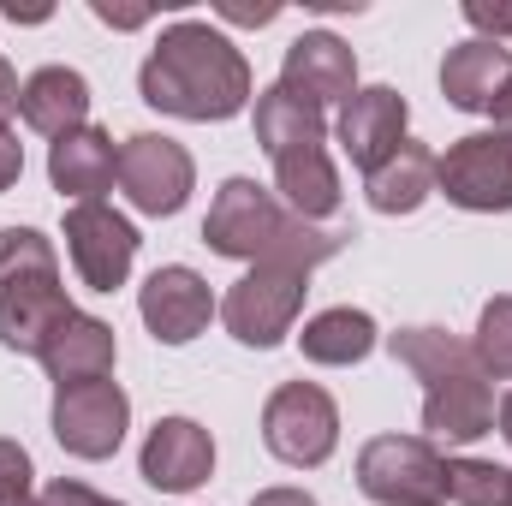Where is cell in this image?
Masks as SVG:
<instances>
[{"mask_svg":"<svg viewBox=\"0 0 512 506\" xmlns=\"http://www.w3.org/2000/svg\"><path fill=\"white\" fill-rule=\"evenodd\" d=\"M18 114H24L30 131H42L54 143L72 137V131H84V120H90V84H84V72H72V66L30 72L24 90H18Z\"/></svg>","mask_w":512,"mask_h":506,"instance_id":"ac0fdd59","label":"cell"},{"mask_svg":"<svg viewBox=\"0 0 512 506\" xmlns=\"http://www.w3.org/2000/svg\"><path fill=\"white\" fill-rule=\"evenodd\" d=\"M262 441L280 465L292 471H316L334 459L340 447V405L328 399V387L316 381H286L268 393L262 405Z\"/></svg>","mask_w":512,"mask_h":506,"instance_id":"277c9868","label":"cell"},{"mask_svg":"<svg viewBox=\"0 0 512 506\" xmlns=\"http://www.w3.org/2000/svg\"><path fill=\"white\" fill-rule=\"evenodd\" d=\"M131 429V399L120 381L54 387V441L72 459H114Z\"/></svg>","mask_w":512,"mask_h":506,"instance_id":"9c48e42d","label":"cell"},{"mask_svg":"<svg viewBox=\"0 0 512 506\" xmlns=\"http://www.w3.org/2000/svg\"><path fill=\"white\" fill-rule=\"evenodd\" d=\"M435 191L453 209L471 215H507L512 209V137L501 131H471L435 155Z\"/></svg>","mask_w":512,"mask_h":506,"instance_id":"52a82bcc","label":"cell"},{"mask_svg":"<svg viewBox=\"0 0 512 506\" xmlns=\"http://www.w3.org/2000/svg\"><path fill=\"white\" fill-rule=\"evenodd\" d=\"M256 143L268 149V161H280L292 149H322L328 143V120L310 102H298V96H286L274 84V90L256 96Z\"/></svg>","mask_w":512,"mask_h":506,"instance_id":"603a6c76","label":"cell"},{"mask_svg":"<svg viewBox=\"0 0 512 506\" xmlns=\"http://www.w3.org/2000/svg\"><path fill=\"white\" fill-rule=\"evenodd\" d=\"M215 310H221V304H215L209 280H203L197 268H185V262L155 268V274L143 280V292H137V316H143V328H149L161 346H191V340L209 328Z\"/></svg>","mask_w":512,"mask_h":506,"instance_id":"8fae6325","label":"cell"},{"mask_svg":"<svg viewBox=\"0 0 512 506\" xmlns=\"http://www.w3.org/2000/svg\"><path fill=\"white\" fill-rule=\"evenodd\" d=\"M137 90L149 108L173 114V120H233L245 114L251 102V60L233 48V36L185 18V24H167L161 42L149 48L143 72H137Z\"/></svg>","mask_w":512,"mask_h":506,"instance_id":"6da1fadb","label":"cell"},{"mask_svg":"<svg viewBox=\"0 0 512 506\" xmlns=\"http://www.w3.org/2000/svg\"><path fill=\"white\" fill-rule=\"evenodd\" d=\"M387 352H393V364H405L423 387L477 370L471 340H459V334H447V328H399V334H387Z\"/></svg>","mask_w":512,"mask_h":506,"instance_id":"cb8c5ba5","label":"cell"},{"mask_svg":"<svg viewBox=\"0 0 512 506\" xmlns=\"http://www.w3.org/2000/svg\"><path fill=\"white\" fill-rule=\"evenodd\" d=\"M465 18H471L477 30H489V42L512 36V6H465Z\"/></svg>","mask_w":512,"mask_h":506,"instance_id":"f546056e","label":"cell"},{"mask_svg":"<svg viewBox=\"0 0 512 506\" xmlns=\"http://www.w3.org/2000/svg\"><path fill=\"white\" fill-rule=\"evenodd\" d=\"M507 78H512V48L489 42V36H471V42L447 48V60H441V96L459 114H489L495 96L507 90Z\"/></svg>","mask_w":512,"mask_h":506,"instance_id":"e0dca14e","label":"cell"},{"mask_svg":"<svg viewBox=\"0 0 512 506\" xmlns=\"http://www.w3.org/2000/svg\"><path fill=\"white\" fill-rule=\"evenodd\" d=\"M42 506H126V501H108V495H96L90 483L60 477V483H48V489H42Z\"/></svg>","mask_w":512,"mask_h":506,"instance_id":"83f0119b","label":"cell"},{"mask_svg":"<svg viewBox=\"0 0 512 506\" xmlns=\"http://www.w3.org/2000/svg\"><path fill=\"white\" fill-rule=\"evenodd\" d=\"M346 239L352 233H340V227L298 221L256 179H227L215 191V203H209V221H203V245L215 256H233V262H251V268L256 262H274V268H298V274H310L328 256H340Z\"/></svg>","mask_w":512,"mask_h":506,"instance_id":"7a4b0ae2","label":"cell"},{"mask_svg":"<svg viewBox=\"0 0 512 506\" xmlns=\"http://www.w3.org/2000/svg\"><path fill=\"white\" fill-rule=\"evenodd\" d=\"M137 227L126 215H114L108 203H72L66 209V251H72V268L90 292H114L126 286L131 262H137Z\"/></svg>","mask_w":512,"mask_h":506,"instance_id":"30bf717a","label":"cell"},{"mask_svg":"<svg viewBox=\"0 0 512 506\" xmlns=\"http://www.w3.org/2000/svg\"><path fill=\"white\" fill-rule=\"evenodd\" d=\"M447 501L512 506V471L495 465V459H447Z\"/></svg>","mask_w":512,"mask_h":506,"instance_id":"d4e9b609","label":"cell"},{"mask_svg":"<svg viewBox=\"0 0 512 506\" xmlns=\"http://www.w3.org/2000/svg\"><path fill=\"white\" fill-rule=\"evenodd\" d=\"M197 185V161L185 143L161 137V131H137L120 143V191L131 197L137 215H179L185 197Z\"/></svg>","mask_w":512,"mask_h":506,"instance_id":"ba28073f","label":"cell"},{"mask_svg":"<svg viewBox=\"0 0 512 506\" xmlns=\"http://www.w3.org/2000/svg\"><path fill=\"white\" fill-rule=\"evenodd\" d=\"M376 340H382V334H376V316H370V310H352V304L310 316L304 334H298L304 358L322 364V370H352V364H364V358L376 352Z\"/></svg>","mask_w":512,"mask_h":506,"instance_id":"44dd1931","label":"cell"},{"mask_svg":"<svg viewBox=\"0 0 512 506\" xmlns=\"http://www.w3.org/2000/svg\"><path fill=\"white\" fill-rule=\"evenodd\" d=\"M358 489L376 506H441L447 459L423 435H376L358 453Z\"/></svg>","mask_w":512,"mask_h":506,"instance_id":"5b68a950","label":"cell"},{"mask_svg":"<svg viewBox=\"0 0 512 506\" xmlns=\"http://www.w3.org/2000/svg\"><path fill=\"white\" fill-rule=\"evenodd\" d=\"M274 185H280V203L298 215V221H328L340 209V173L328 161V149H292L274 161Z\"/></svg>","mask_w":512,"mask_h":506,"instance_id":"7402d4cb","label":"cell"},{"mask_svg":"<svg viewBox=\"0 0 512 506\" xmlns=\"http://www.w3.org/2000/svg\"><path fill=\"white\" fill-rule=\"evenodd\" d=\"M280 90L310 102L316 114L328 102H352L358 96V54L334 36V30H304L286 60H280Z\"/></svg>","mask_w":512,"mask_h":506,"instance_id":"7c38bea8","label":"cell"},{"mask_svg":"<svg viewBox=\"0 0 512 506\" xmlns=\"http://www.w3.org/2000/svg\"><path fill=\"white\" fill-rule=\"evenodd\" d=\"M221 18H233V24H274L280 6H221Z\"/></svg>","mask_w":512,"mask_h":506,"instance_id":"d6a6232c","label":"cell"},{"mask_svg":"<svg viewBox=\"0 0 512 506\" xmlns=\"http://www.w3.org/2000/svg\"><path fill=\"white\" fill-rule=\"evenodd\" d=\"M0 506H42L36 501V465L18 441L0 435Z\"/></svg>","mask_w":512,"mask_h":506,"instance_id":"4316f807","label":"cell"},{"mask_svg":"<svg viewBox=\"0 0 512 506\" xmlns=\"http://www.w3.org/2000/svg\"><path fill=\"white\" fill-rule=\"evenodd\" d=\"M90 12H96L102 24H114V30H137V24H149L143 6H108V0H90Z\"/></svg>","mask_w":512,"mask_h":506,"instance_id":"4dcf8cb0","label":"cell"},{"mask_svg":"<svg viewBox=\"0 0 512 506\" xmlns=\"http://www.w3.org/2000/svg\"><path fill=\"white\" fill-rule=\"evenodd\" d=\"M251 506H316V501H310V489H262Z\"/></svg>","mask_w":512,"mask_h":506,"instance_id":"836d02e7","label":"cell"},{"mask_svg":"<svg viewBox=\"0 0 512 506\" xmlns=\"http://www.w3.org/2000/svg\"><path fill=\"white\" fill-rule=\"evenodd\" d=\"M429 191H435V149L417 143V137H405L382 167L370 173V185H364V197H370L376 215H411V209L429 203Z\"/></svg>","mask_w":512,"mask_h":506,"instance_id":"ffe728a7","label":"cell"},{"mask_svg":"<svg viewBox=\"0 0 512 506\" xmlns=\"http://www.w3.org/2000/svg\"><path fill=\"white\" fill-rule=\"evenodd\" d=\"M501 435H507V441H512V393H507V399H501Z\"/></svg>","mask_w":512,"mask_h":506,"instance_id":"d590c367","label":"cell"},{"mask_svg":"<svg viewBox=\"0 0 512 506\" xmlns=\"http://www.w3.org/2000/svg\"><path fill=\"white\" fill-rule=\"evenodd\" d=\"M405 120H411V108H405V96H399L393 84H370V90H358V96L340 108V143H346L352 167L376 173L387 155L405 143Z\"/></svg>","mask_w":512,"mask_h":506,"instance_id":"2e32d148","label":"cell"},{"mask_svg":"<svg viewBox=\"0 0 512 506\" xmlns=\"http://www.w3.org/2000/svg\"><path fill=\"white\" fill-rule=\"evenodd\" d=\"M18 90H24V84H18V72L6 66V54H0V126H6V114L18 108Z\"/></svg>","mask_w":512,"mask_h":506,"instance_id":"1f68e13d","label":"cell"},{"mask_svg":"<svg viewBox=\"0 0 512 506\" xmlns=\"http://www.w3.org/2000/svg\"><path fill=\"white\" fill-rule=\"evenodd\" d=\"M423 441H447V447H471L495 429V393L489 376L471 370V376H447L423 387Z\"/></svg>","mask_w":512,"mask_h":506,"instance_id":"9a60e30c","label":"cell"},{"mask_svg":"<svg viewBox=\"0 0 512 506\" xmlns=\"http://www.w3.org/2000/svg\"><path fill=\"white\" fill-rule=\"evenodd\" d=\"M471 352H477V370H483V376L512 381V292H501V298L483 304Z\"/></svg>","mask_w":512,"mask_h":506,"instance_id":"484cf974","label":"cell"},{"mask_svg":"<svg viewBox=\"0 0 512 506\" xmlns=\"http://www.w3.org/2000/svg\"><path fill=\"white\" fill-rule=\"evenodd\" d=\"M489 114H495V131H501V137H512V78H507V90L495 96V108H489Z\"/></svg>","mask_w":512,"mask_h":506,"instance_id":"e575fe53","label":"cell"},{"mask_svg":"<svg viewBox=\"0 0 512 506\" xmlns=\"http://www.w3.org/2000/svg\"><path fill=\"white\" fill-rule=\"evenodd\" d=\"M72 316L60 286V256L36 227H0V346L42 352V340Z\"/></svg>","mask_w":512,"mask_h":506,"instance_id":"3957f363","label":"cell"},{"mask_svg":"<svg viewBox=\"0 0 512 506\" xmlns=\"http://www.w3.org/2000/svg\"><path fill=\"white\" fill-rule=\"evenodd\" d=\"M137 471L149 489L161 495H191L215 477V441L203 423L191 417H161L149 435H143V453H137Z\"/></svg>","mask_w":512,"mask_h":506,"instance_id":"4fadbf2b","label":"cell"},{"mask_svg":"<svg viewBox=\"0 0 512 506\" xmlns=\"http://www.w3.org/2000/svg\"><path fill=\"white\" fill-rule=\"evenodd\" d=\"M42 370L54 387H78V381H108L114 376V358H120V340H114V322L102 316H84L72 310L48 340H42Z\"/></svg>","mask_w":512,"mask_h":506,"instance_id":"5bb4252c","label":"cell"},{"mask_svg":"<svg viewBox=\"0 0 512 506\" xmlns=\"http://www.w3.org/2000/svg\"><path fill=\"white\" fill-rule=\"evenodd\" d=\"M304 292H310V274L298 268H274V262H256L245 280H233V292L221 298V322L239 346H280L304 310Z\"/></svg>","mask_w":512,"mask_h":506,"instance_id":"8992f818","label":"cell"},{"mask_svg":"<svg viewBox=\"0 0 512 506\" xmlns=\"http://www.w3.org/2000/svg\"><path fill=\"white\" fill-rule=\"evenodd\" d=\"M48 179H54V191L78 197V203H102V191H114V179H120V149H114V137L96 131V126L60 137V143L48 149Z\"/></svg>","mask_w":512,"mask_h":506,"instance_id":"d6986e66","label":"cell"},{"mask_svg":"<svg viewBox=\"0 0 512 506\" xmlns=\"http://www.w3.org/2000/svg\"><path fill=\"white\" fill-rule=\"evenodd\" d=\"M18 173H24V143H18V131L0 126V191H12Z\"/></svg>","mask_w":512,"mask_h":506,"instance_id":"f1b7e54d","label":"cell"}]
</instances>
